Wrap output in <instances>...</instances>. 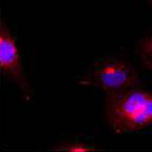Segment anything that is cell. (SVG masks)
Listing matches in <instances>:
<instances>
[{"label":"cell","mask_w":152,"mask_h":152,"mask_svg":"<svg viewBox=\"0 0 152 152\" xmlns=\"http://www.w3.org/2000/svg\"><path fill=\"white\" fill-rule=\"evenodd\" d=\"M0 68L5 77L24 85L26 81L16 40L3 19H1L0 26Z\"/></svg>","instance_id":"3957f363"},{"label":"cell","mask_w":152,"mask_h":152,"mask_svg":"<svg viewBox=\"0 0 152 152\" xmlns=\"http://www.w3.org/2000/svg\"><path fill=\"white\" fill-rule=\"evenodd\" d=\"M55 150L59 151H72V152H90L96 150V147L91 144L82 143V142H73V143L63 144L56 147Z\"/></svg>","instance_id":"5b68a950"},{"label":"cell","mask_w":152,"mask_h":152,"mask_svg":"<svg viewBox=\"0 0 152 152\" xmlns=\"http://www.w3.org/2000/svg\"><path fill=\"white\" fill-rule=\"evenodd\" d=\"M151 2H152V0H151Z\"/></svg>","instance_id":"8992f818"},{"label":"cell","mask_w":152,"mask_h":152,"mask_svg":"<svg viewBox=\"0 0 152 152\" xmlns=\"http://www.w3.org/2000/svg\"><path fill=\"white\" fill-rule=\"evenodd\" d=\"M105 114L116 133L131 134L147 129L152 126V91L137 85L107 94Z\"/></svg>","instance_id":"6da1fadb"},{"label":"cell","mask_w":152,"mask_h":152,"mask_svg":"<svg viewBox=\"0 0 152 152\" xmlns=\"http://www.w3.org/2000/svg\"><path fill=\"white\" fill-rule=\"evenodd\" d=\"M137 52L143 66L152 72V33L139 42Z\"/></svg>","instance_id":"277c9868"},{"label":"cell","mask_w":152,"mask_h":152,"mask_svg":"<svg viewBox=\"0 0 152 152\" xmlns=\"http://www.w3.org/2000/svg\"><path fill=\"white\" fill-rule=\"evenodd\" d=\"M85 84L104 90L107 94L138 85V78L128 63L118 58H99L92 64Z\"/></svg>","instance_id":"7a4b0ae2"}]
</instances>
